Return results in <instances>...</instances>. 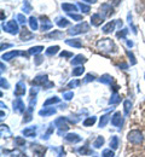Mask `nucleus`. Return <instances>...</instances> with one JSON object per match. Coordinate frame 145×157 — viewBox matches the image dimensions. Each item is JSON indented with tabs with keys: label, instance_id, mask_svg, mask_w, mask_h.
<instances>
[{
	"label": "nucleus",
	"instance_id": "1",
	"mask_svg": "<svg viewBox=\"0 0 145 157\" xmlns=\"http://www.w3.org/2000/svg\"><path fill=\"white\" fill-rule=\"evenodd\" d=\"M97 46L103 52H114L116 50V46L111 39H101L98 40Z\"/></svg>",
	"mask_w": 145,
	"mask_h": 157
},
{
	"label": "nucleus",
	"instance_id": "2",
	"mask_svg": "<svg viewBox=\"0 0 145 157\" xmlns=\"http://www.w3.org/2000/svg\"><path fill=\"white\" fill-rule=\"evenodd\" d=\"M90 30V25L86 23V22H82L80 24H76L74 25L73 28H70L68 30V34L69 35H78V34H82V33H86Z\"/></svg>",
	"mask_w": 145,
	"mask_h": 157
},
{
	"label": "nucleus",
	"instance_id": "3",
	"mask_svg": "<svg viewBox=\"0 0 145 157\" xmlns=\"http://www.w3.org/2000/svg\"><path fill=\"white\" fill-rule=\"evenodd\" d=\"M2 29H4L6 33L11 34V35H16V34H18V32H20L18 24H17V22L15 20L9 21V22L4 23V24H2Z\"/></svg>",
	"mask_w": 145,
	"mask_h": 157
},
{
	"label": "nucleus",
	"instance_id": "4",
	"mask_svg": "<svg viewBox=\"0 0 145 157\" xmlns=\"http://www.w3.org/2000/svg\"><path fill=\"white\" fill-rule=\"evenodd\" d=\"M33 85H39V86H42L45 88H50V87L53 86V82H50L46 75H39V76L34 78Z\"/></svg>",
	"mask_w": 145,
	"mask_h": 157
},
{
	"label": "nucleus",
	"instance_id": "5",
	"mask_svg": "<svg viewBox=\"0 0 145 157\" xmlns=\"http://www.w3.org/2000/svg\"><path fill=\"white\" fill-rule=\"evenodd\" d=\"M128 140L131 143H133V144H140L142 140H143V134L139 131H137V129L131 131L128 133Z\"/></svg>",
	"mask_w": 145,
	"mask_h": 157
},
{
	"label": "nucleus",
	"instance_id": "6",
	"mask_svg": "<svg viewBox=\"0 0 145 157\" xmlns=\"http://www.w3.org/2000/svg\"><path fill=\"white\" fill-rule=\"evenodd\" d=\"M99 10H101L103 17H110V16L114 13V10H113L111 5H109V4H103Z\"/></svg>",
	"mask_w": 145,
	"mask_h": 157
},
{
	"label": "nucleus",
	"instance_id": "7",
	"mask_svg": "<svg viewBox=\"0 0 145 157\" xmlns=\"http://www.w3.org/2000/svg\"><path fill=\"white\" fill-rule=\"evenodd\" d=\"M16 56H25V57H28V55H27V53H24V52H20V51H11V52L4 53L1 58L4 59V60H11V59L13 58V57H16Z\"/></svg>",
	"mask_w": 145,
	"mask_h": 157
},
{
	"label": "nucleus",
	"instance_id": "8",
	"mask_svg": "<svg viewBox=\"0 0 145 157\" xmlns=\"http://www.w3.org/2000/svg\"><path fill=\"white\" fill-rule=\"evenodd\" d=\"M122 123H124V117H122L121 113H115L111 118V124L115 127H121Z\"/></svg>",
	"mask_w": 145,
	"mask_h": 157
},
{
	"label": "nucleus",
	"instance_id": "9",
	"mask_svg": "<svg viewBox=\"0 0 145 157\" xmlns=\"http://www.w3.org/2000/svg\"><path fill=\"white\" fill-rule=\"evenodd\" d=\"M13 110H15L17 114H22V113L25 110V108H24V103L22 101L21 98H17L13 100Z\"/></svg>",
	"mask_w": 145,
	"mask_h": 157
},
{
	"label": "nucleus",
	"instance_id": "10",
	"mask_svg": "<svg viewBox=\"0 0 145 157\" xmlns=\"http://www.w3.org/2000/svg\"><path fill=\"white\" fill-rule=\"evenodd\" d=\"M55 124L59 128L61 132H62V131H68V129H69V124L67 123V118H63V117L57 118V120L55 121Z\"/></svg>",
	"mask_w": 145,
	"mask_h": 157
},
{
	"label": "nucleus",
	"instance_id": "11",
	"mask_svg": "<svg viewBox=\"0 0 145 157\" xmlns=\"http://www.w3.org/2000/svg\"><path fill=\"white\" fill-rule=\"evenodd\" d=\"M25 93V85L23 81H20L17 82L16 85V88H15V96L16 97H21V96H24Z\"/></svg>",
	"mask_w": 145,
	"mask_h": 157
},
{
	"label": "nucleus",
	"instance_id": "12",
	"mask_svg": "<svg viewBox=\"0 0 145 157\" xmlns=\"http://www.w3.org/2000/svg\"><path fill=\"white\" fill-rule=\"evenodd\" d=\"M40 21H41V30H44V32H46V30H48V29H51L53 27L52 22L48 20L47 17H45V16H41Z\"/></svg>",
	"mask_w": 145,
	"mask_h": 157
},
{
	"label": "nucleus",
	"instance_id": "13",
	"mask_svg": "<svg viewBox=\"0 0 145 157\" xmlns=\"http://www.w3.org/2000/svg\"><path fill=\"white\" fill-rule=\"evenodd\" d=\"M78 7H79V6H76V5H74V4H68V2L62 4V10L65 11L67 13H74L75 11H78Z\"/></svg>",
	"mask_w": 145,
	"mask_h": 157
},
{
	"label": "nucleus",
	"instance_id": "14",
	"mask_svg": "<svg viewBox=\"0 0 145 157\" xmlns=\"http://www.w3.org/2000/svg\"><path fill=\"white\" fill-rule=\"evenodd\" d=\"M103 16H101L99 13H94V15H92V17H91V23H92V25H94V27H98V25H101L102 23H103Z\"/></svg>",
	"mask_w": 145,
	"mask_h": 157
},
{
	"label": "nucleus",
	"instance_id": "15",
	"mask_svg": "<svg viewBox=\"0 0 145 157\" xmlns=\"http://www.w3.org/2000/svg\"><path fill=\"white\" fill-rule=\"evenodd\" d=\"M33 38H34V34L30 33V32L24 27L21 32V40H23V41H29V40H32Z\"/></svg>",
	"mask_w": 145,
	"mask_h": 157
},
{
	"label": "nucleus",
	"instance_id": "16",
	"mask_svg": "<svg viewBox=\"0 0 145 157\" xmlns=\"http://www.w3.org/2000/svg\"><path fill=\"white\" fill-rule=\"evenodd\" d=\"M115 25H116V22L115 21H111V22H109V23H106L104 25L103 28H102V30H103V33H105V34H109V33H111L115 29Z\"/></svg>",
	"mask_w": 145,
	"mask_h": 157
},
{
	"label": "nucleus",
	"instance_id": "17",
	"mask_svg": "<svg viewBox=\"0 0 145 157\" xmlns=\"http://www.w3.org/2000/svg\"><path fill=\"white\" fill-rule=\"evenodd\" d=\"M65 44L69 46H73V47H78V48L82 47V42L80 39H68L65 40Z\"/></svg>",
	"mask_w": 145,
	"mask_h": 157
},
{
	"label": "nucleus",
	"instance_id": "18",
	"mask_svg": "<svg viewBox=\"0 0 145 157\" xmlns=\"http://www.w3.org/2000/svg\"><path fill=\"white\" fill-rule=\"evenodd\" d=\"M53 114H56V109H53V108H44L42 110L39 111V115L44 116V117L50 116V115H53Z\"/></svg>",
	"mask_w": 145,
	"mask_h": 157
},
{
	"label": "nucleus",
	"instance_id": "19",
	"mask_svg": "<svg viewBox=\"0 0 145 157\" xmlns=\"http://www.w3.org/2000/svg\"><path fill=\"white\" fill-rule=\"evenodd\" d=\"M87 59L83 57L82 55H78V56H75L74 57V59L71 60V64L73 65H79V64H82V63H85Z\"/></svg>",
	"mask_w": 145,
	"mask_h": 157
},
{
	"label": "nucleus",
	"instance_id": "20",
	"mask_svg": "<svg viewBox=\"0 0 145 157\" xmlns=\"http://www.w3.org/2000/svg\"><path fill=\"white\" fill-rule=\"evenodd\" d=\"M69 21L67 20V18H64V17H57L56 18V24L58 25V27H61V28H64V27H67V25H69Z\"/></svg>",
	"mask_w": 145,
	"mask_h": 157
},
{
	"label": "nucleus",
	"instance_id": "21",
	"mask_svg": "<svg viewBox=\"0 0 145 157\" xmlns=\"http://www.w3.org/2000/svg\"><path fill=\"white\" fill-rule=\"evenodd\" d=\"M32 111H33V105L30 104L29 108H28V110L24 111V113H25V114H24V118H23V122H24V123H27V122H29V121L32 120Z\"/></svg>",
	"mask_w": 145,
	"mask_h": 157
},
{
	"label": "nucleus",
	"instance_id": "22",
	"mask_svg": "<svg viewBox=\"0 0 145 157\" xmlns=\"http://www.w3.org/2000/svg\"><path fill=\"white\" fill-rule=\"evenodd\" d=\"M46 38L47 39H61V38H63V33L62 32H58V30H55V32L47 34Z\"/></svg>",
	"mask_w": 145,
	"mask_h": 157
},
{
	"label": "nucleus",
	"instance_id": "23",
	"mask_svg": "<svg viewBox=\"0 0 145 157\" xmlns=\"http://www.w3.org/2000/svg\"><path fill=\"white\" fill-rule=\"evenodd\" d=\"M44 152H45V147L35 145V147H34V157H44Z\"/></svg>",
	"mask_w": 145,
	"mask_h": 157
},
{
	"label": "nucleus",
	"instance_id": "24",
	"mask_svg": "<svg viewBox=\"0 0 145 157\" xmlns=\"http://www.w3.org/2000/svg\"><path fill=\"white\" fill-rule=\"evenodd\" d=\"M99 82H101V83H105V85H110V83L113 82V76L105 74V75H103V76H101Z\"/></svg>",
	"mask_w": 145,
	"mask_h": 157
},
{
	"label": "nucleus",
	"instance_id": "25",
	"mask_svg": "<svg viewBox=\"0 0 145 157\" xmlns=\"http://www.w3.org/2000/svg\"><path fill=\"white\" fill-rule=\"evenodd\" d=\"M29 25H30V28H32V30H36L38 28H39V24H38V20L34 17V16H32L30 18H29Z\"/></svg>",
	"mask_w": 145,
	"mask_h": 157
},
{
	"label": "nucleus",
	"instance_id": "26",
	"mask_svg": "<svg viewBox=\"0 0 145 157\" xmlns=\"http://www.w3.org/2000/svg\"><path fill=\"white\" fill-rule=\"evenodd\" d=\"M65 140H68V141H73V143H78V141L81 140V138L79 137L78 134H73V133H70V134H68V136L65 137Z\"/></svg>",
	"mask_w": 145,
	"mask_h": 157
},
{
	"label": "nucleus",
	"instance_id": "27",
	"mask_svg": "<svg viewBox=\"0 0 145 157\" xmlns=\"http://www.w3.org/2000/svg\"><path fill=\"white\" fill-rule=\"evenodd\" d=\"M58 50H59V46H51V47H48L46 50V55L47 56H53V55H56L58 52Z\"/></svg>",
	"mask_w": 145,
	"mask_h": 157
},
{
	"label": "nucleus",
	"instance_id": "28",
	"mask_svg": "<svg viewBox=\"0 0 145 157\" xmlns=\"http://www.w3.org/2000/svg\"><path fill=\"white\" fill-rule=\"evenodd\" d=\"M23 134L25 137H35V127H32V128H25L23 131Z\"/></svg>",
	"mask_w": 145,
	"mask_h": 157
},
{
	"label": "nucleus",
	"instance_id": "29",
	"mask_svg": "<svg viewBox=\"0 0 145 157\" xmlns=\"http://www.w3.org/2000/svg\"><path fill=\"white\" fill-rule=\"evenodd\" d=\"M83 71H85V68L82 65H79L76 67L74 70H73V76H79V75H82Z\"/></svg>",
	"mask_w": 145,
	"mask_h": 157
},
{
	"label": "nucleus",
	"instance_id": "30",
	"mask_svg": "<svg viewBox=\"0 0 145 157\" xmlns=\"http://www.w3.org/2000/svg\"><path fill=\"white\" fill-rule=\"evenodd\" d=\"M131 109H132V103H131V100H124V114L128 115V114L131 113Z\"/></svg>",
	"mask_w": 145,
	"mask_h": 157
},
{
	"label": "nucleus",
	"instance_id": "31",
	"mask_svg": "<svg viewBox=\"0 0 145 157\" xmlns=\"http://www.w3.org/2000/svg\"><path fill=\"white\" fill-rule=\"evenodd\" d=\"M96 120H97V118L94 117V116H92V117L86 118V120L83 121V126H85V127H88V126H92V124H94V123H96Z\"/></svg>",
	"mask_w": 145,
	"mask_h": 157
},
{
	"label": "nucleus",
	"instance_id": "32",
	"mask_svg": "<svg viewBox=\"0 0 145 157\" xmlns=\"http://www.w3.org/2000/svg\"><path fill=\"white\" fill-rule=\"evenodd\" d=\"M42 50H44L42 46H34V47H32V48L29 50V53H30V55H38V53L41 52Z\"/></svg>",
	"mask_w": 145,
	"mask_h": 157
},
{
	"label": "nucleus",
	"instance_id": "33",
	"mask_svg": "<svg viewBox=\"0 0 145 157\" xmlns=\"http://www.w3.org/2000/svg\"><path fill=\"white\" fill-rule=\"evenodd\" d=\"M78 6L80 7V10L82 11L83 13H88V12L91 11V7H90L88 5H86V4H83V2H79Z\"/></svg>",
	"mask_w": 145,
	"mask_h": 157
},
{
	"label": "nucleus",
	"instance_id": "34",
	"mask_svg": "<svg viewBox=\"0 0 145 157\" xmlns=\"http://www.w3.org/2000/svg\"><path fill=\"white\" fill-rule=\"evenodd\" d=\"M58 101H59V98H58V97H52V98L47 99V100L44 103V106H48V105L56 104V103H58Z\"/></svg>",
	"mask_w": 145,
	"mask_h": 157
},
{
	"label": "nucleus",
	"instance_id": "35",
	"mask_svg": "<svg viewBox=\"0 0 145 157\" xmlns=\"http://www.w3.org/2000/svg\"><path fill=\"white\" fill-rule=\"evenodd\" d=\"M120 100H121V97L115 92V93L111 96V98H110V100H109V103H110V104H117Z\"/></svg>",
	"mask_w": 145,
	"mask_h": 157
},
{
	"label": "nucleus",
	"instance_id": "36",
	"mask_svg": "<svg viewBox=\"0 0 145 157\" xmlns=\"http://www.w3.org/2000/svg\"><path fill=\"white\" fill-rule=\"evenodd\" d=\"M110 146H111L114 150H116V149L119 147V138L117 137L111 138V140H110Z\"/></svg>",
	"mask_w": 145,
	"mask_h": 157
},
{
	"label": "nucleus",
	"instance_id": "37",
	"mask_svg": "<svg viewBox=\"0 0 145 157\" xmlns=\"http://www.w3.org/2000/svg\"><path fill=\"white\" fill-rule=\"evenodd\" d=\"M23 11H24L25 13H29V12L32 11V5L29 4L28 0H24V4H23Z\"/></svg>",
	"mask_w": 145,
	"mask_h": 157
},
{
	"label": "nucleus",
	"instance_id": "38",
	"mask_svg": "<svg viewBox=\"0 0 145 157\" xmlns=\"http://www.w3.org/2000/svg\"><path fill=\"white\" fill-rule=\"evenodd\" d=\"M108 121H109V115H108V114H106V115H103V116L101 117V121H99V127H105L106 123H108Z\"/></svg>",
	"mask_w": 145,
	"mask_h": 157
},
{
	"label": "nucleus",
	"instance_id": "39",
	"mask_svg": "<svg viewBox=\"0 0 145 157\" xmlns=\"http://www.w3.org/2000/svg\"><path fill=\"white\" fill-rule=\"evenodd\" d=\"M103 144H104V138L103 137H98V138H97V140L93 143V146H94V147H101Z\"/></svg>",
	"mask_w": 145,
	"mask_h": 157
},
{
	"label": "nucleus",
	"instance_id": "40",
	"mask_svg": "<svg viewBox=\"0 0 145 157\" xmlns=\"http://www.w3.org/2000/svg\"><path fill=\"white\" fill-rule=\"evenodd\" d=\"M78 86H80V81L79 80H74V81H70L69 83H68V87L69 88H75V87H78Z\"/></svg>",
	"mask_w": 145,
	"mask_h": 157
},
{
	"label": "nucleus",
	"instance_id": "41",
	"mask_svg": "<svg viewBox=\"0 0 145 157\" xmlns=\"http://www.w3.org/2000/svg\"><path fill=\"white\" fill-rule=\"evenodd\" d=\"M17 21H18V23L20 24H25V22H27V20H25V17H24V15H22V13H20V15H17Z\"/></svg>",
	"mask_w": 145,
	"mask_h": 157
},
{
	"label": "nucleus",
	"instance_id": "42",
	"mask_svg": "<svg viewBox=\"0 0 145 157\" xmlns=\"http://www.w3.org/2000/svg\"><path fill=\"white\" fill-rule=\"evenodd\" d=\"M127 33H128V30H127V29H122L121 32H119V33L116 34V36H117V38H121V39H124Z\"/></svg>",
	"mask_w": 145,
	"mask_h": 157
},
{
	"label": "nucleus",
	"instance_id": "43",
	"mask_svg": "<svg viewBox=\"0 0 145 157\" xmlns=\"http://www.w3.org/2000/svg\"><path fill=\"white\" fill-rule=\"evenodd\" d=\"M0 85H1V87H2V88H9V87H10L9 82H7L4 78H0Z\"/></svg>",
	"mask_w": 145,
	"mask_h": 157
},
{
	"label": "nucleus",
	"instance_id": "44",
	"mask_svg": "<svg viewBox=\"0 0 145 157\" xmlns=\"http://www.w3.org/2000/svg\"><path fill=\"white\" fill-rule=\"evenodd\" d=\"M70 18H73L74 21H82V16L81 15H76V13H69Z\"/></svg>",
	"mask_w": 145,
	"mask_h": 157
},
{
	"label": "nucleus",
	"instance_id": "45",
	"mask_svg": "<svg viewBox=\"0 0 145 157\" xmlns=\"http://www.w3.org/2000/svg\"><path fill=\"white\" fill-rule=\"evenodd\" d=\"M73 97H74V93L73 92H65L63 94V98L65 99V100H70V99H73Z\"/></svg>",
	"mask_w": 145,
	"mask_h": 157
},
{
	"label": "nucleus",
	"instance_id": "46",
	"mask_svg": "<svg viewBox=\"0 0 145 157\" xmlns=\"http://www.w3.org/2000/svg\"><path fill=\"white\" fill-rule=\"evenodd\" d=\"M15 141H16V144L18 145V146H24V144H25V141H24V139H22V138H16L15 139Z\"/></svg>",
	"mask_w": 145,
	"mask_h": 157
},
{
	"label": "nucleus",
	"instance_id": "47",
	"mask_svg": "<svg viewBox=\"0 0 145 157\" xmlns=\"http://www.w3.org/2000/svg\"><path fill=\"white\" fill-rule=\"evenodd\" d=\"M103 157H114V152L111 150H104Z\"/></svg>",
	"mask_w": 145,
	"mask_h": 157
},
{
	"label": "nucleus",
	"instance_id": "48",
	"mask_svg": "<svg viewBox=\"0 0 145 157\" xmlns=\"http://www.w3.org/2000/svg\"><path fill=\"white\" fill-rule=\"evenodd\" d=\"M126 53H127V56L131 58V62H132V64H135V63H137V62H135V58H134V56H133V53H132V52L127 51Z\"/></svg>",
	"mask_w": 145,
	"mask_h": 157
},
{
	"label": "nucleus",
	"instance_id": "49",
	"mask_svg": "<svg viewBox=\"0 0 145 157\" xmlns=\"http://www.w3.org/2000/svg\"><path fill=\"white\" fill-rule=\"evenodd\" d=\"M93 80H94V76H93L92 74H87L86 78H85V82H91V81H93Z\"/></svg>",
	"mask_w": 145,
	"mask_h": 157
},
{
	"label": "nucleus",
	"instance_id": "50",
	"mask_svg": "<svg viewBox=\"0 0 145 157\" xmlns=\"http://www.w3.org/2000/svg\"><path fill=\"white\" fill-rule=\"evenodd\" d=\"M52 132H53V127H51V128H50V129L46 132V134H45V136H44L42 138H45V139H48V138H50V134H51Z\"/></svg>",
	"mask_w": 145,
	"mask_h": 157
},
{
	"label": "nucleus",
	"instance_id": "51",
	"mask_svg": "<svg viewBox=\"0 0 145 157\" xmlns=\"http://www.w3.org/2000/svg\"><path fill=\"white\" fill-rule=\"evenodd\" d=\"M79 152H80V154H91V150H87V149H86V147H81V149H80V150H79Z\"/></svg>",
	"mask_w": 145,
	"mask_h": 157
},
{
	"label": "nucleus",
	"instance_id": "52",
	"mask_svg": "<svg viewBox=\"0 0 145 157\" xmlns=\"http://www.w3.org/2000/svg\"><path fill=\"white\" fill-rule=\"evenodd\" d=\"M36 93H38V88L33 87V88H32V91H30V96H32V98H33V96L35 97V96H36Z\"/></svg>",
	"mask_w": 145,
	"mask_h": 157
},
{
	"label": "nucleus",
	"instance_id": "53",
	"mask_svg": "<svg viewBox=\"0 0 145 157\" xmlns=\"http://www.w3.org/2000/svg\"><path fill=\"white\" fill-rule=\"evenodd\" d=\"M73 56V53H70V52H65V51H63L62 53H61V57H71Z\"/></svg>",
	"mask_w": 145,
	"mask_h": 157
},
{
	"label": "nucleus",
	"instance_id": "54",
	"mask_svg": "<svg viewBox=\"0 0 145 157\" xmlns=\"http://www.w3.org/2000/svg\"><path fill=\"white\" fill-rule=\"evenodd\" d=\"M42 60H44V58H42V57H40V56H38V57L35 58V64H40Z\"/></svg>",
	"mask_w": 145,
	"mask_h": 157
},
{
	"label": "nucleus",
	"instance_id": "55",
	"mask_svg": "<svg viewBox=\"0 0 145 157\" xmlns=\"http://www.w3.org/2000/svg\"><path fill=\"white\" fill-rule=\"evenodd\" d=\"M9 47H11L10 44H5V45L2 44V45H1V50H4V48H9Z\"/></svg>",
	"mask_w": 145,
	"mask_h": 157
},
{
	"label": "nucleus",
	"instance_id": "56",
	"mask_svg": "<svg viewBox=\"0 0 145 157\" xmlns=\"http://www.w3.org/2000/svg\"><path fill=\"white\" fill-rule=\"evenodd\" d=\"M120 68H124V69H127V68H128V65H127V64H124V63H122V64H120Z\"/></svg>",
	"mask_w": 145,
	"mask_h": 157
},
{
	"label": "nucleus",
	"instance_id": "57",
	"mask_svg": "<svg viewBox=\"0 0 145 157\" xmlns=\"http://www.w3.org/2000/svg\"><path fill=\"white\" fill-rule=\"evenodd\" d=\"M83 1H87V2H90V4H94V2H97V0H83Z\"/></svg>",
	"mask_w": 145,
	"mask_h": 157
},
{
	"label": "nucleus",
	"instance_id": "58",
	"mask_svg": "<svg viewBox=\"0 0 145 157\" xmlns=\"http://www.w3.org/2000/svg\"><path fill=\"white\" fill-rule=\"evenodd\" d=\"M127 45H128L129 47H132V46H133V42H132V41H127Z\"/></svg>",
	"mask_w": 145,
	"mask_h": 157
},
{
	"label": "nucleus",
	"instance_id": "59",
	"mask_svg": "<svg viewBox=\"0 0 145 157\" xmlns=\"http://www.w3.org/2000/svg\"><path fill=\"white\" fill-rule=\"evenodd\" d=\"M4 18H5V13H4V11H1V20L4 21Z\"/></svg>",
	"mask_w": 145,
	"mask_h": 157
},
{
	"label": "nucleus",
	"instance_id": "60",
	"mask_svg": "<svg viewBox=\"0 0 145 157\" xmlns=\"http://www.w3.org/2000/svg\"><path fill=\"white\" fill-rule=\"evenodd\" d=\"M5 69H6V68H5V67H4V64H2V63H1V71H4V70H5Z\"/></svg>",
	"mask_w": 145,
	"mask_h": 157
},
{
	"label": "nucleus",
	"instance_id": "61",
	"mask_svg": "<svg viewBox=\"0 0 145 157\" xmlns=\"http://www.w3.org/2000/svg\"><path fill=\"white\" fill-rule=\"evenodd\" d=\"M119 2H120V0H114V4H115V5H117Z\"/></svg>",
	"mask_w": 145,
	"mask_h": 157
},
{
	"label": "nucleus",
	"instance_id": "62",
	"mask_svg": "<svg viewBox=\"0 0 145 157\" xmlns=\"http://www.w3.org/2000/svg\"><path fill=\"white\" fill-rule=\"evenodd\" d=\"M22 157H27V156H22Z\"/></svg>",
	"mask_w": 145,
	"mask_h": 157
}]
</instances>
